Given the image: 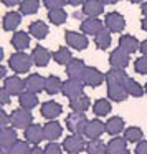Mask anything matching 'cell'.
<instances>
[{"label":"cell","instance_id":"d4e9b609","mask_svg":"<svg viewBox=\"0 0 147 154\" xmlns=\"http://www.w3.org/2000/svg\"><path fill=\"white\" fill-rule=\"evenodd\" d=\"M89 106H91V100L86 94H81V96L70 100V108L73 109V113H84V111L89 109Z\"/></svg>","mask_w":147,"mask_h":154},{"label":"cell","instance_id":"f6af8a7d","mask_svg":"<svg viewBox=\"0 0 147 154\" xmlns=\"http://www.w3.org/2000/svg\"><path fill=\"white\" fill-rule=\"evenodd\" d=\"M136 154H147V141H140L136 146Z\"/></svg>","mask_w":147,"mask_h":154},{"label":"cell","instance_id":"4fadbf2b","mask_svg":"<svg viewBox=\"0 0 147 154\" xmlns=\"http://www.w3.org/2000/svg\"><path fill=\"white\" fill-rule=\"evenodd\" d=\"M103 30H104V22L101 18H86L81 23V33H84V35H93V37H96Z\"/></svg>","mask_w":147,"mask_h":154},{"label":"cell","instance_id":"9c48e42d","mask_svg":"<svg viewBox=\"0 0 147 154\" xmlns=\"http://www.w3.org/2000/svg\"><path fill=\"white\" fill-rule=\"evenodd\" d=\"M106 80V75L103 73V71H99L98 68L94 66H86V70H84V75H83V81L84 85H88V86H99L103 81Z\"/></svg>","mask_w":147,"mask_h":154},{"label":"cell","instance_id":"11a10c76","mask_svg":"<svg viewBox=\"0 0 147 154\" xmlns=\"http://www.w3.org/2000/svg\"><path fill=\"white\" fill-rule=\"evenodd\" d=\"M2 154H8V151L7 149H2Z\"/></svg>","mask_w":147,"mask_h":154},{"label":"cell","instance_id":"7402d4cb","mask_svg":"<svg viewBox=\"0 0 147 154\" xmlns=\"http://www.w3.org/2000/svg\"><path fill=\"white\" fill-rule=\"evenodd\" d=\"M119 48L130 55V53H136L137 50H140V43L132 35H122L119 38Z\"/></svg>","mask_w":147,"mask_h":154},{"label":"cell","instance_id":"f907efd6","mask_svg":"<svg viewBox=\"0 0 147 154\" xmlns=\"http://www.w3.org/2000/svg\"><path fill=\"white\" fill-rule=\"evenodd\" d=\"M140 25H142L144 32H147V17H144V18H142V23H140Z\"/></svg>","mask_w":147,"mask_h":154},{"label":"cell","instance_id":"74e56055","mask_svg":"<svg viewBox=\"0 0 147 154\" xmlns=\"http://www.w3.org/2000/svg\"><path fill=\"white\" fill-rule=\"evenodd\" d=\"M127 93L130 94V96H144V93H146V90L142 88V85H139L136 80H132V78H129L127 80Z\"/></svg>","mask_w":147,"mask_h":154},{"label":"cell","instance_id":"9f6ffc18","mask_svg":"<svg viewBox=\"0 0 147 154\" xmlns=\"http://www.w3.org/2000/svg\"><path fill=\"white\" fill-rule=\"evenodd\" d=\"M144 90H146V94H147V83H146V86H144Z\"/></svg>","mask_w":147,"mask_h":154},{"label":"cell","instance_id":"d6986e66","mask_svg":"<svg viewBox=\"0 0 147 154\" xmlns=\"http://www.w3.org/2000/svg\"><path fill=\"white\" fill-rule=\"evenodd\" d=\"M43 133H45V139L50 141V143H55L58 137H61L63 134V128L58 121H48L43 126Z\"/></svg>","mask_w":147,"mask_h":154},{"label":"cell","instance_id":"7bdbcfd3","mask_svg":"<svg viewBox=\"0 0 147 154\" xmlns=\"http://www.w3.org/2000/svg\"><path fill=\"white\" fill-rule=\"evenodd\" d=\"M8 124H12V116H8L5 111H0V126H2V129L8 128Z\"/></svg>","mask_w":147,"mask_h":154},{"label":"cell","instance_id":"4dcf8cb0","mask_svg":"<svg viewBox=\"0 0 147 154\" xmlns=\"http://www.w3.org/2000/svg\"><path fill=\"white\" fill-rule=\"evenodd\" d=\"M18 7H20L22 15H33L40 8V2L38 0H22L20 4H18Z\"/></svg>","mask_w":147,"mask_h":154},{"label":"cell","instance_id":"4316f807","mask_svg":"<svg viewBox=\"0 0 147 154\" xmlns=\"http://www.w3.org/2000/svg\"><path fill=\"white\" fill-rule=\"evenodd\" d=\"M124 131V119L119 116H112L106 121V133L111 136H119V133Z\"/></svg>","mask_w":147,"mask_h":154},{"label":"cell","instance_id":"c3c4849f","mask_svg":"<svg viewBox=\"0 0 147 154\" xmlns=\"http://www.w3.org/2000/svg\"><path fill=\"white\" fill-rule=\"evenodd\" d=\"M0 76L4 78V81L7 80V78H5V76H7V68H5V66H2V68H0Z\"/></svg>","mask_w":147,"mask_h":154},{"label":"cell","instance_id":"1f68e13d","mask_svg":"<svg viewBox=\"0 0 147 154\" xmlns=\"http://www.w3.org/2000/svg\"><path fill=\"white\" fill-rule=\"evenodd\" d=\"M111 42H112V38H111V32L106 30V28H104L99 35L94 37V45H96L99 50H107V48L111 47Z\"/></svg>","mask_w":147,"mask_h":154},{"label":"cell","instance_id":"ffe728a7","mask_svg":"<svg viewBox=\"0 0 147 154\" xmlns=\"http://www.w3.org/2000/svg\"><path fill=\"white\" fill-rule=\"evenodd\" d=\"M50 58H53L51 53L45 47H40V45L35 47L33 51H32V60H33V65H37V66H46Z\"/></svg>","mask_w":147,"mask_h":154},{"label":"cell","instance_id":"7a4b0ae2","mask_svg":"<svg viewBox=\"0 0 147 154\" xmlns=\"http://www.w3.org/2000/svg\"><path fill=\"white\" fill-rule=\"evenodd\" d=\"M33 60H32V55H27L25 51H17L8 58V66L12 68V71H15L17 75L27 73L30 71Z\"/></svg>","mask_w":147,"mask_h":154},{"label":"cell","instance_id":"ee69618b","mask_svg":"<svg viewBox=\"0 0 147 154\" xmlns=\"http://www.w3.org/2000/svg\"><path fill=\"white\" fill-rule=\"evenodd\" d=\"M10 93H8V91L7 90H5V88H2V91H0V101H2V104H4V106H5V104H8V103H10Z\"/></svg>","mask_w":147,"mask_h":154},{"label":"cell","instance_id":"ba28073f","mask_svg":"<svg viewBox=\"0 0 147 154\" xmlns=\"http://www.w3.org/2000/svg\"><path fill=\"white\" fill-rule=\"evenodd\" d=\"M64 40H66V45H70L74 50H84L89 45L86 35L80 33V32H74V30H68L64 33Z\"/></svg>","mask_w":147,"mask_h":154},{"label":"cell","instance_id":"e575fe53","mask_svg":"<svg viewBox=\"0 0 147 154\" xmlns=\"http://www.w3.org/2000/svg\"><path fill=\"white\" fill-rule=\"evenodd\" d=\"M86 151L88 154H107V144H104L101 139H93L88 143Z\"/></svg>","mask_w":147,"mask_h":154},{"label":"cell","instance_id":"44dd1931","mask_svg":"<svg viewBox=\"0 0 147 154\" xmlns=\"http://www.w3.org/2000/svg\"><path fill=\"white\" fill-rule=\"evenodd\" d=\"M17 131L14 129V128H4V129L0 131V144H2V149H10L12 146H14L15 143H17Z\"/></svg>","mask_w":147,"mask_h":154},{"label":"cell","instance_id":"8992f818","mask_svg":"<svg viewBox=\"0 0 147 154\" xmlns=\"http://www.w3.org/2000/svg\"><path fill=\"white\" fill-rule=\"evenodd\" d=\"M104 27H106V30H109L111 33H119V32H122L124 28H126V20H124V17L121 14H117V12H109V14H106V17H104Z\"/></svg>","mask_w":147,"mask_h":154},{"label":"cell","instance_id":"6da1fadb","mask_svg":"<svg viewBox=\"0 0 147 154\" xmlns=\"http://www.w3.org/2000/svg\"><path fill=\"white\" fill-rule=\"evenodd\" d=\"M127 76L124 70H114L111 68L106 73V83H107V98L112 101L119 103V101L127 100L129 93H127Z\"/></svg>","mask_w":147,"mask_h":154},{"label":"cell","instance_id":"277c9868","mask_svg":"<svg viewBox=\"0 0 147 154\" xmlns=\"http://www.w3.org/2000/svg\"><path fill=\"white\" fill-rule=\"evenodd\" d=\"M61 146H63L64 152L68 154H80L81 151L88 147V143L84 141L83 134H70V136H64Z\"/></svg>","mask_w":147,"mask_h":154},{"label":"cell","instance_id":"30bf717a","mask_svg":"<svg viewBox=\"0 0 147 154\" xmlns=\"http://www.w3.org/2000/svg\"><path fill=\"white\" fill-rule=\"evenodd\" d=\"M109 65L114 70H124V68H127V65H129V53H126L124 50H121L117 47L109 55Z\"/></svg>","mask_w":147,"mask_h":154},{"label":"cell","instance_id":"d590c367","mask_svg":"<svg viewBox=\"0 0 147 154\" xmlns=\"http://www.w3.org/2000/svg\"><path fill=\"white\" fill-rule=\"evenodd\" d=\"M144 137L142 134V129L137 126H132V128H127L126 131H124V139L127 141V143H140V139Z\"/></svg>","mask_w":147,"mask_h":154},{"label":"cell","instance_id":"484cf974","mask_svg":"<svg viewBox=\"0 0 147 154\" xmlns=\"http://www.w3.org/2000/svg\"><path fill=\"white\" fill-rule=\"evenodd\" d=\"M28 32H30L32 37H35L37 40H43V38H46L48 35V25L45 23V22L41 20H35L30 23V27H28Z\"/></svg>","mask_w":147,"mask_h":154},{"label":"cell","instance_id":"f546056e","mask_svg":"<svg viewBox=\"0 0 147 154\" xmlns=\"http://www.w3.org/2000/svg\"><path fill=\"white\" fill-rule=\"evenodd\" d=\"M51 57H53V60L56 61L58 65H68L73 60V55H71L70 48H66V47H60L56 51L51 53Z\"/></svg>","mask_w":147,"mask_h":154},{"label":"cell","instance_id":"836d02e7","mask_svg":"<svg viewBox=\"0 0 147 154\" xmlns=\"http://www.w3.org/2000/svg\"><path fill=\"white\" fill-rule=\"evenodd\" d=\"M93 113L96 116H106V114L111 113V103L104 98H99L96 103L93 104Z\"/></svg>","mask_w":147,"mask_h":154},{"label":"cell","instance_id":"52a82bcc","mask_svg":"<svg viewBox=\"0 0 147 154\" xmlns=\"http://www.w3.org/2000/svg\"><path fill=\"white\" fill-rule=\"evenodd\" d=\"M84 81L83 80H73V78H68L66 81H63V91L61 93L64 94L66 98H70V100H73V98L76 96H81L84 90Z\"/></svg>","mask_w":147,"mask_h":154},{"label":"cell","instance_id":"8d00e7d4","mask_svg":"<svg viewBox=\"0 0 147 154\" xmlns=\"http://www.w3.org/2000/svg\"><path fill=\"white\" fill-rule=\"evenodd\" d=\"M66 18H68V15H66V12H64V8L48 12V20L53 25H63L64 22H66Z\"/></svg>","mask_w":147,"mask_h":154},{"label":"cell","instance_id":"5b68a950","mask_svg":"<svg viewBox=\"0 0 147 154\" xmlns=\"http://www.w3.org/2000/svg\"><path fill=\"white\" fill-rule=\"evenodd\" d=\"M12 116V124H14V128H17V129H27V128H30L32 124H33V116H32L30 111L23 109V108H17V109H14V113L10 114Z\"/></svg>","mask_w":147,"mask_h":154},{"label":"cell","instance_id":"7dc6e473","mask_svg":"<svg viewBox=\"0 0 147 154\" xmlns=\"http://www.w3.org/2000/svg\"><path fill=\"white\" fill-rule=\"evenodd\" d=\"M140 51H142V57H147V40L140 43Z\"/></svg>","mask_w":147,"mask_h":154},{"label":"cell","instance_id":"f35d334b","mask_svg":"<svg viewBox=\"0 0 147 154\" xmlns=\"http://www.w3.org/2000/svg\"><path fill=\"white\" fill-rule=\"evenodd\" d=\"M30 151H32V147L28 146L27 141H20V139H18L17 143L8 149V154H30Z\"/></svg>","mask_w":147,"mask_h":154},{"label":"cell","instance_id":"2e32d148","mask_svg":"<svg viewBox=\"0 0 147 154\" xmlns=\"http://www.w3.org/2000/svg\"><path fill=\"white\" fill-rule=\"evenodd\" d=\"M84 70H86V65H84L83 60L80 58H73L70 63L66 65V75L73 80H83Z\"/></svg>","mask_w":147,"mask_h":154},{"label":"cell","instance_id":"681fc988","mask_svg":"<svg viewBox=\"0 0 147 154\" xmlns=\"http://www.w3.org/2000/svg\"><path fill=\"white\" fill-rule=\"evenodd\" d=\"M140 10H142L144 17H147V2H142V7H140Z\"/></svg>","mask_w":147,"mask_h":154},{"label":"cell","instance_id":"d6a6232c","mask_svg":"<svg viewBox=\"0 0 147 154\" xmlns=\"http://www.w3.org/2000/svg\"><path fill=\"white\" fill-rule=\"evenodd\" d=\"M127 141L124 137H112V139L107 143V154H116L121 151H126Z\"/></svg>","mask_w":147,"mask_h":154},{"label":"cell","instance_id":"9a60e30c","mask_svg":"<svg viewBox=\"0 0 147 154\" xmlns=\"http://www.w3.org/2000/svg\"><path fill=\"white\" fill-rule=\"evenodd\" d=\"M61 113H63V106H61L60 103H56V101H53V100L45 101V103L41 104V116L50 119V121H55V118H58Z\"/></svg>","mask_w":147,"mask_h":154},{"label":"cell","instance_id":"8fae6325","mask_svg":"<svg viewBox=\"0 0 147 154\" xmlns=\"http://www.w3.org/2000/svg\"><path fill=\"white\" fill-rule=\"evenodd\" d=\"M4 88L10 93V96H22L25 93L23 90H27L25 88V81L20 76H17V75L15 76H8L4 81Z\"/></svg>","mask_w":147,"mask_h":154},{"label":"cell","instance_id":"bcb514c9","mask_svg":"<svg viewBox=\"0 0 147 154\" xmlns=\"http://www.w3.org/2000/svg\"><path fill=\"white\" fill-rule=\"evenodd\" d=\"M30 154H45V149H41L40 146H35V147H32Z\"/></svg>","mask_w":147,"mask_h":154},{"label":"cell","instance_id":"f5cc1de1","mask_svg":"<svg viewBox=\"0 0 147 154\" xmlns=\"http://www.w3.org/2000/svg\"><path fill=\"white\" fill-rule=\"evenodd\" d=\"M68 4H70V5H74V7H76V5H83L84 2H76V0H71V2H68Z\"/></svg>","mask_w":147,"mask_h":154},{"label":"cell","instance_id":"f1b7e54d","mask_svg":"<svg viewBox=\"0 0 147 154\" xmlns=\"http://www.w3.org/2000/svg\"><path fill=\"white\" fill-rule=\"evenodd\" d=\"M18 103H20V108L30 111L38 104V98H37V94L30 93V91H25L22 96H18Z\"/></svg>","mask_w":147,"mask_h":154},{"label":"cell","instance_id":"816d5d0a","mask_svg":"<svg viewBox=\"0 0 147 154\" xmlns=\"http://www.w3.org/2000/svg\"><path fill=\"white\" fill-rule=\"evenodd\" d=\"M4 4L5 5H15V4H20V2H15V0H12V2L10 0H4Z\"/></svg>","mask_w":147,"mask_h":154},{"label":"cell","instance_id":"7c38bea8","mask_svg":"<svg viewBox=\"0 0 147 154\" xmlns=\"http://www.w3.org/2000/svg\"><path fill=\"white\" fill-rule=\"evenodd\" d=\"M106 4L104 0H86L83 4V14L88 15V18H98L104 12Z\"/></svg>","mask_w":147,"mask_h":154},{"label":"cell","instance_id":"ab89813d","mask_svg":"<svg viewBox=\"0 0 147 154\" xmlns=\"http://www.w3.org/2000/svg\"><path fill=\"white\" fill-rule=\"evenodd\" d=\"M66 4H68V2H64V0H45V2H43V5L48 8V12L60 10V8H63Z\"/></svg>","mask_w":147,"mask_h":154},{"label":"cell","instance_id":"e0dca14e","mask_svg":"<svg viewBox=\"0 0 147 154\" xmlns=\"http://www.w3.org/2000/svg\"><path fill=\"white\" fill-rule=\"evenodd\" d=\"M43 139H45V133H43V128H41L40 124H32L30 128L25 129V141H27L28 144L38 146Z\"/></svg>","mask_w":147,"mask_h":154},{"label":"cell","instance_id":"603a6c76","mask_svg":"<svg viewBox=\"0 0 147 154\" xmlns=\"http://www.w3.org/2000/svg\"><path fill=\"white\" fill-rule=\"evenodd\" d=\"M12 47L17 51H25L30 47V35L27 32H15L12 37Z\"/></svg>","mask_w":147,"mask_h":154},{"label":"cell","instance_id":"b9f144b4","mask_svg":"<svg viewBox=\"0 0 147 154\" xmlns=\"http://www.w3.org/2000/svg\"><path fill=\"white\" fill-rule=\"evenodd\" d=\"M63 146H60L58 143H48L45 147V154H63Z\"/></svg>","mask_w":147,"mask_h":154},{"label":"cell","instance_id":"5bb4252c","mask_svg":"<svg viewBox=\"0 0 147 154\" xmlns=\"http://www.w3.org/2000/svg\"><path fill=\"white\" fill-rule=\"evenodd\" d=\"M45 85H46V78H43L41 75H38V73L28 75L27 80H25V88H27V91H30V93H33V94L43 91Z\"/></svg>","mask_w":147,"mask_h":154},{"label":"cell","instance_id":"cb8c5ba5","mask_svg":"<svg viewBox=\"0 0 147 154\" xmlns=\"http://www.w3.org/2000/svg\"><path fill=\"white\" fill-rule=\"evenodd\" d=\"M20 23H22V15L18 14V12H8V14H5V17H4L2 27H4V30H7V32H14V30L18 28Z\"/></svg>","mask_w":147,"mask_h":154},{"label":"cell","instance_id":"60d3db41","mask_svg":"<svg viewBox=\"0 0 147 154\" xmlns=\"http://www.w3.org/2000/svg\"><path fill=\"white\" fill-rule=\"evenodd\" d=\"M134 70L139 75H147V57H140L134 63Z\"/></svg>","mask_w":147,"mask_h":154},{"label":"cell","instance_id":"ac0fdd59","mask_svg":"<svg viewBox=\"0 0 147 154\" xmlns=\"http://www.w3.org/2000/svg\"><path fill=\"white\" fill-rule=\"evenodd\" d=\"M106 131V123L99 119H91L86 126V131H84V136L89 137V141L93 139H99V136Z\"/></svg>","mask_w":147,"mask_h":154},{"label":"cell","instance_id":"3957f363","mask_svg":"<svg viewBox=\"0 0 147 154\" xmlns=\"http://www.w3.org/2000/svg\"><path fill=\"white\" fill-rule=\"evenodd\" d=\"M64 123H66V128L73 134H84L89 119L86 118L84 113H70L66 116V121H64Z\"/></svg>","mask_w":147,"mask_h":154},{"label":"cell","instance_id":"83f0119b","mask_svg":"<svg viewBox=\"0 0 147 154\" xmlns=\"http://www.w3.org/2000/svg\"><path fill=\"white\" fill-rule=\"evenodd\" d=\"M45 91H46V93L50 94V96H53V94L61 93V91H63V81H61L58 76H55V75H50V76L46 78Z\"/></svg>","mask_w":147,"mask_h":154},{"label":"cell","instance_id":"db71d44e","mask_svg":"<svg viewBox=\"0 0 147 154\" xmlns=\"http://www.w3.org/2000/svg\"><path fill=\"white\" fill-rule=\"evenodd\" d=\"M116 154H130V151L126 149V151H121V152H116Z\"/></svg>","mask_w":147,"mask_h":154}]
</instances>
